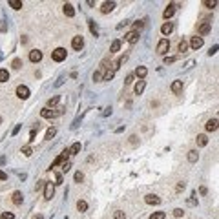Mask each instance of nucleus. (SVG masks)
I'll return each mask as SVG.
<instances>
[{
    "label": "nucleus",
    "mask_w": 219,
    "mask_h": 219,
    "mask_svg": "<svg viewBox=\"0 0 219 219\" xmlns=\"http://www.w3.org/2000/svg\"><path fill=\"white\" fill-rule=\"evenodd\" d=\"M64 111V108H58V110H53V108H42L40 110V117L42 119H55L57 115H60Z\"/></svg>",
    "instance_id": "nucleus-1"
},
{
    "label": "nucleus",
    "mask_w": 219,
    "mask_h": 219,
    "mask_svg": "<svg viewBox=\"0 0 219 219\" xmlns=\"http://www.w3.org/2000/svg\"><path fill=\"white\" fill-rule=\"evenodd\" d=\"M168 49H170V40L168 38H161L159 44H157V53L159 55H166Z\"/></svg>",
    "instance_id": "nucleus-2"
},
{
    "label": "nucleus",
    "mask_w": 219,
    "mask_h": 219,
    "mask_svg": "<svg viewBox=\"0 0 219 219\" xmlns=\"http://www.w3.org/2000/svg\"><path fill=\"white\" fill-rule=\"evenodd\" d=\"M51 58H53L55 62H62V60L66 58V49H64V48H57V49L51 53Z\"/></svg>",
    "instance_id": "nucleus-3"
},
{
    "label": "nucleus",
    "mask_w": 219,
    "mask_h": 219,
    "mask_svg": "<svg viewBox=\"0 0 219 219\" xmlns=\"http://www.w3.org/2000/svg\"><path fill=\"white\" fill-rule=\"evenodd\" d=\"M16 97H18V99H22V101H26V99L29 97V88H27V86H24V84L16 86Z\"/></svg>",
    "instance_id": "nucleus-4"
},
{
    "label": "nucleus",
    "mask_w": 219,
    "mask_h": 219,
    "mask_svg": "<svg viewBox=\"0 0 219 219\" xmlns=\"http://www.w3.org/2000/svg\"><path fill=\"white\" fill-rule=\"evenodd\" d=\"M53 194H55V185H53V183H46V185H44V199L49 201V199L53 197Z\"/></svg>",
    "instance_id": "nucleus-5"
},
{
    "label": "nucleus",
    "mask_w": 219,
    "mask_h": 219,
    "mask_svg": "<svg viewBox=\"0 0 219 219\" xmlns=\"http://www.w3.org/2000/svg\"><path fill=\"white\" fill-rule=\"evenodd\" d=\"M82 46H84V38H82L80 35L73 37V40H71V48H73L75 51H80V49H82Z\"/></svg>",
    "instance_id": "nucleus-6"
},
{
    "label": "nucleus",
    "mask_w": 219,
    "mask_h": 219,
    "mask_svg": "<svg viewBox=\"0 0 219 219\" xmlns=\"http://www.w3.org/2000/svg\"><path fill=\"white\" fill-rule=\"evenodd\" d=\"M192 49H199V48H203V37H192V40H190V44H188Z\"/></svg>",
    "instance_id": "nucleus-7"
},
{
    "label": "nucleus",
    "mask_w": 219,
    "mask_h": 219,
    "mask_svg": "<svg viewBox=\"0 0 219 219\" xmlns=\"http://www.w3.org/2000/svg\"><path fill=\"white\" fill-rule=\"evenodd\" d=\"M124 40L126 42H130V44H135L137 40H139V31H130V33H126V37H124Z\"/></svg>",
    "instance_id": "nucleus-8"
},
{
    "label": "nucleus",
    "mask_w": 219,
    "mask_h": 219,
    "mask_svg": "<svg viewBox=\"0 0 219 219\" xmlns=\"http://www.w3.org/2000/svg\"><path fill=\"white\" fill-rule=\"evenodd\" d=\"M29 60H31V62H40V60H42V51L31 49V51H29Z\"/></svg>",
    "instance_id": "nucleus-9"
},
{
    "label": "nucleus",
    "mask_w": 219,
    "mask_h": 219,
    "mask_svg": "<svg viewBox=\"0 0 219 219\" xmlns=\"http://www.w3.org/2000/svg\"><path fill=\"white\" fill-rule=\"evenodd\" d=\"M144 201H146L148 205H159V203H161V197L155 196V194H148V196H144Z\"/></svg>",
    "instance_id": "nucleus-10"
},
{
    "label": "nucleus",
    "mask_w": 219,
    "mask_h": 219,
    "mask_svg": "<svg viewBox=\"0 0 219 219\" xmlns=\"http://www.w3.org/2000/svg\"><path fill=\"white\" fill-rule=\"evenodd\" d=\"M113 9H115V2H104V4H102V7H101V13H104V15H106V13H111Z\"/></svg>",
    "instance_id": "nucleus-11"
},
{
    "label": "nucleus",
    "mask_w": 219,
    "mask_h": 219,
    "mask_svg": "<svg viewBox=\"0 0 219 219\" xmlns=\"http://www.w3.org/2000/svg\"><path fill=\"white\" fill-rule=\"evenodd\" d=\"M174 31V22H164L163 26H161V33L163 35H170Z\"/></svg>",
    "instance_id": "nucleus-12"
},
{
    "label": "nucleus",
    "mask_w": 219,
    "mask_h": 219,
    "mask_svg": "<svg viewBox=\"0 0 219 219\" xmlns=\"http://www.w3.org/2000/svg\"><path fill=\"white\" fill-rule=\"evenodd\" d=\"M210 31H212V24L210 22H203L199 26V35H208Z\"/></svg>",
    "instance_id": "nucleus-13"
},
{
    "label": "nucleus",
    "mask_w": 219,
    "mask_h": 219,
    "mask_svg": "<svg viewBox=\"0 0 219 219\" xmlns=\"http://www.w3.org/2000/svg\"><path fill=\"white\" fill-rule=\"evenodd\" d=\"M205 128H207V132H216V130H217V119H216V117H214V119H210V121L207 122V126H205Z\"/></svg>",
    "instance_id": "nucleus-14"
},
{
    "label": "nucleus",
    "mask_w": 219,
    "mask_h": 219,
    "mask_svg": "<svg viewBox=\"0 0 219 219\" xmlns=\"http://www.w3.org/2000/svg\"><path fill=\"white\" fill-rule=\"evenodd\" d=\"M22 199H24V196H22V192H13V196H11V201L15 203V205H22Z\"/></svg>",
    "instance_id": "nucleus-15"
},
{
    "label": "nucleus",
    "mask_w": 219,
    "mask_h": 219,
    "mask_svg": "<svg viewBox=\"0 0 219 219\" xmlns=\"http://www.w3.org/2000/svg\"><path fill=\"white\" fill-rule=\"evenodd\" d=\"M144 88H146V82H144V80H139V82L135 84V88H133L135 95H141V93L144 91Z\"/></svg>",
    "instance_id": "nucleus-16"
},
{
    "label": "nucleus",
    "mask_w": 219,
    "mask_h": 219,
    "mask_svg": "<svg viewBox=\"0 0 219 219\" xmlns=\"http://www.w3.org/2000/svg\"><path fill=\"white\" fill-rule=\"evenodd\" d=\"M172 91L174 93H181L183 91V80H174L172 82Z\"/></svg>",
    "instance_id": "nucleus-17"
},
{
    "label": "nucleus",
    "mask_w": 219,
    "mask_h": 219,
    "mask_svg": "<svg viewBox=\"0 0 219 219\" xmlns=\"http://www.w3.org/2000/svg\"><path fill=\"white\" fill-rule=\"evenodd\" d=\"M174 13H175V7H174V5H168V7L163 11V16L168 20V18H172V16H174Z\"/></svg>",
    "instance_id": "nucleus-18"
},
{
    "label": "nucleus",
    "mask_w": 219,
    "mask_h": 219,
    "mask_svg": "<svg viewBox=\"0 0 219 219\" xmlns=\"http://www.w3.org/2000/svg\"><path fill=\"white\" fill-rule=\"evenodd\" d=\"M62 11H64L66 16H73V15H75V9H73L71 4H64V9H62Z\"/></svg>",
    "instance_id": "nucleus-19"
},
{
    "label": "nucleus",
    "mask_w": 219,
    "mask_h": 219,
    "mask_svg": "<svg viewBox=\"0 0 219 219\" xmlns=\"http://www.w3.org/2000/svg\"><path fill=\"white\" fill-rule=\"evenodd\" d=\"M146 73H148V69H146V68H144V66H139V68H137V69H135V75H137V77H139V79H141V80H143V79H144V77H146Z\"/></svg>",
    "instance_id": "nucleus-20"
},
{
    "label": "nucleus",
    "mask_w": 219,
    "mask_h": 219,
    "mask_svg": "<svg viewBox=\"0 0 219 219\" xmlns=\"http://www.w3.org/2000/svg\"><path fill=\"white\" fill-rule=\"evenodd\" d=\"M196 141H197V146H207V144H208V137H207V135H203V133H201V135H197V139H196Z\"/></svg>",
    "instance_id": "nucleus-21"
},
{
    "label": "nucleus",
    "mask_w": 219,
    "mask_h": 219,
    "mask_svg": "<svg viewBox=\"0 0 219 219\" xmlns=\"http://www.w3.org/2000/svg\"><path fill=\"white\" fill-rule=\"evenodd\" d=\"M80 148H82V146H80V143H73V144H71V148H68V150H69V155L79 154V152H80Z\"/></svg>",
    "instance_id": "nucleus-22"
},
{
    "label": "nucleus",
    "mask_w": 219,
    "mask_h": 219,
    "mask_svg": "<svg viewBox=\"0 0 219 219\" xmlns=\"http://www.w3.org/2000/svg\"><path fill=\"white\" fill-rule=\"evenodd\" d=\"M197 159H199V154H197L196 150H190V152H188V161H190V163H197Z\"/></svg>",
    "instance_id": "nucleus-23"
},
{
    "label": "nucleus",
    "mask_w": 219,
    "mask_h": 219,
    "mask_svg": "<svg viewBox=\"0 0 219 219\" xmlns=\"http://www.w3.org/2000/svg\"><path fill=\"white\" fill-rule=\"evenodd\" d=\"M77 210H79V212H86V210H88V203L82 201V199H79V201H77Z\"/></svg>",
    "instance_id": "nucleus-24"
},
{
    "label": "nucleus",
    "mask_w": 219,
    "mask_h": 219,
    "mask_svg": "<svg viewBox=\"0 0 219 219\" xmlns=\"http://www.w3.org/2000/svg\"><path fill=\"white\" fill-rule=\"evenodd\" d=\"M7 80H9V71L0 68V82H7Z\"/></svg>",
    "instance_id": "nucleus-25"
},
{
    "label": "nucleus",
    "mask_w": 219,
    "mask_h": 219,
    "mask_svg": "<svg viewBox=\"0 0 219 219\" xmlns=\"http://www.w3.org/2000/svg\"><path fill=\"white\" fill-rule=\"evenodd\" d=\"M88 24H90V31H91V35H93V37H99V29H97L95 22H93V20H88Z\"/></svg>",
    "instance_id": "nucleus-26"
},
{
    "label": "nucleus",
    "mask_w": 219,
    "mask_h": 219,
    "mask_svg": "<svg viewBox=\"0 0 219 219\" xmlns=\"http://www.w3.org/2000/svg\"><path fill=\"white\" fill-rule=\"evenodd\" d=\"M119 49H121V40H113V42H111V48H110V51H111V53H117Z\"/></svg>",
    "instance_id": "nucleus-27"
},
{
    "label": "nucleus",
    "mask_w": 219,
    "mask_h": 219,
    "mask_svg": "<svg viewBox=\"0 0 219 219\" xmlns=\"http://www.w3.org/2000/svg\"><path fill=\"white\" fill-rule=\"evenodd\" d=\"M177 49H179L181 53H186V51H188V42H186V40H181L179 46H177Z\"/></svg>",
    "instance_id": "nucleus-28"
},
{
    "label": "nucleus",
    "mask_w": 219,
    "mask_h": 219,
    "mask_svg": "<svg viewBox=\"0 0 219 219\" xmlns=\"http://www.w3.org/2000/svg\"><path fill=\"white\" fill-rule=\"evenodd\" d=\"M166 217V214L163 212V210H159V212H154L152 216H150V219H164Z\"/></svg>",
    "instance_id": "nucleus-29"
},
{
    "label": "nucleus",
    "mask_w": 219,
    "mask_h": 219,
    "mask_svg": "<svg viewBox=\"0 0 219 219\" xmlns=\"http://www.w3.org/2000/svg\"><path fill=\"white\" fill-rule=\"evenodd\" d=\"M9 5L13 9H22V2L20 0H9Z\"/></svg>",
    "instance_id": "nucleus-30"
},
{
    "label": "nucleus",
    "mask_w": 219,
    "mask_h": 219,
    "mask_svg": "<svg viewBox=\"0 0 219 219\" xmlns=\"http://www.w3.org/2000/svg\"><path fill=\"white\" fill-rule=\"evenodd\" d=\"M58 95H55V97H51L49 101H48V108H53V106H57V102H58Z\"/></svg>",
    "instance_id": "nucleus-31"
},
{
    "label": "nucleus",
    "mask_w": 219,
    "mask_h": 219,
    "mask_svg": "<svg viewBox=\"0 0 219 219\" xmlns=\"http://www.w3.org/2000/svg\"><path fill=\"white\" fill-rule=\"evenodd\" d=\"M113 73H115L113 69H108V71L102 75V80H111V79H113Z\"/></svg>",
    "instance_id": "nucleus-32"
},
{
    "label": "nucleus",
    "mask_w": 219,
    "mask_h": 219,
    "mask_svg": "<svg viewBox=\"0 0 219 219\" xmlns=\"http://www.w3.org/2000/svg\"><path fill=\"white\" fill-rule=\"evenodd\" d=\"M55 133H57V128H55V126L48 128V132H46V139H51V137H53Z\"/></svg>",
    "instance_id": "nucleus-33"
},
{
    "label": "nucleus",
    "mask_w": 219,
    "mask_h": 219,
    "mask_svg": "<svg viewBox=\"0 0 219 219\" xmlns=\"http://www.w3.org/2000/svg\"><path fill=\"white\" fill-rule=\"evenodd\" d=\"M22 154H24L26 157H29V155L33 154V150H31V146H22Z\"/></svg>",
    "instance_id": "nucleus-34"
},
{
    "label": "nucleus",
    "mask_w": 219,
    "mask_h": 219,
    "mask_svg": "<svg viewBox=\"0 0 219 219\" xmlns=\"http://www.w3.org/2000/svg\"><path fill=\"white\" fill-rule=\"evenodd\" d=\"M0 219H15V214L13 212H2Z\"/></svg>",
    "instance_id": "nucleus-35"
},
{
    "label": "nucleus",
    "mask_w": 219,
    "mask_h": 219,
    "mask_svg": "<svg viewBox=\"0 0 219 219\" xmlns=\"http://www.w3.org/2000/svg\"><path fill=\"white\" fill-rule=\"evenodd\" d=\"M216 4H217L216 0H205V2H203V5H207V7H210V9L216 7Z\"/></svg>",
    "instance_id": "nucleus-36"
},
{
    "label": "nucleus",
    "mask_w": 219,
    "mask_h": 219,
    "mask_svg": "<svg viewBox=\"0 0 219 219\" xmlns=\"http://www.w3.org/2000/svg\"><path fill=\"white\" fill-rule=\"evenodd\" d=\"M71 170V163L69 161H64L62 163V172H69Z\"/></svg>",
    "instance_id": "nucleus-37"
},
{
    "label": "nucleus",
    "mask_w": 219,
    "mask_h": 219,
    "mask_svg": "<svg viewBox=\"0 0 219 219\" xmlns=\"http://www.w3.org/2000/svg\"><path fill=\"white\" fill-rule=\"evenodd\" d=\"M62 183H64L62 174H57V175H55V183H53V185H62Z\"/></svg>",
    "instance_id": "nucleus-38"
},
{
    "label": "nucleus",
    "mask_w": 219,
    "mask_h": 219,
    "mask_svg": "<svg viewBox=\"0 0 219 219\" xmlns=\"http://www.w3.org/2000/svg\"><path fill=\"white\" fill-rule=\"evenodd\" d=\"M177 60V57H164V64L168 66V64H174Z\"/></svg>",
    "instance_id": "nucleus-39"
},
{
    "label": "nucleus",
    "mask_w": 219,
    "mask_h": 219,
    "mask_svg": "<svg viewBox=\"0 0 219 219\" xmlns=\"http://www.w3.org/2000/svg\"><path fill=\"white\" fill-rule=\"evenodd\" d=\"M13 68H15V69H20V68H22V60H20V58H15V60H13Z\"/></svg>",
    "instance_id": "nucleus-40"
},
{
    "label": "nucleus",
    "mask_w": 219,
    "mask_h": 219,
    "mask_svg": "<svg viewBox=\"0 0 219 219\" xmlns=\"http://www.w3.org/2000/svg\"><path fill=\"white\" fill-rule=\"evenodd\" d=\"M101 79H102V69H101V71H95V73H93V80H95V82H99Z\"/></svg>",
    "instance_id": "nucleus-41"
},
{
    "label": "nucleus",
    "mask_w": 219,
    "mask_h": 219,
    "mask_svg": "<svg viewBox=\"0 0 219 219\" xmlns=\"http://www.w3.org/2000/svg\"><path fill=\"white\" fill-rule=\"evenodd\" d=\"M115 219H126V214L122 210H115Z\"/></svg>",
    "instance_id": "nucleus-42"
},
{
    "label": "nucleus",
    "mask_w": 219,
    "mask_h": 219,
    "mask_svg": "<svg viewBox=\"0 0 219 219\" xmlns=\"http://www.w3.org/2000/svg\"><path fill=\"white\" fill-rule=\"evenodd\" d=\"M82 179H84V174H82V172H77V174H75V181H77V183H80Z\"/></svg>",
    "instance_id": "nucleus-43"
},
{
    "label": "nucleus",
    "mask_w": 219,
    "mask_h": 219,
    "mask_svg": "<svg viewBox=\"0 0 219 219\" xmlns=\"http://www.w3.org/2000/svg\"><path fill=\"white\" fill-rule=\"evenodd\" d=\"M20 128H22V124H16V126L13 128V132H11V135H16V133L20 132Z\"/></svg>",
    "instance_id": "nucleus-44"
},
{
    "label": "nucleus",
    "mask_w": 219,
    "mask_h": 219,
    "mask_svg": "<svg viewBox=\"0 0 219 219\" xmlns=\"http://www.w3.org/2000/svg\"><path fill=\"white\" fill-rule=\"evenodd\" d=\"M35 135H37V130L33 128V130H31V133H29V143H33V141H35Z\"/></svg>",
    "instance_id": "nucleus-45"
},
{
    "label": "nucleus",
    "mask_w": 219,
    "mask_h": 219,
    "mask_svg": "<svg viewBox=\"0 0 219 219\" xmlns=\"http://www.w3.org/2000/svg\"><path fill=\"white\" fill-rule=\"evenodd\" d=\"M183 214H185V212H183L181 208H175V210H174V216H175V217H181Z\"/></svg>",
    "instance_id": "nucleus-46"
},
{
    "label": "nucleus",
    "mask_w": 219,
    "mask_h": 219,
    "mask_svg": "<svg viewBox=\"0 0 219 219\" xmlns=\"http://www.w3.org/2000/svg\"><path fill=\"white\" fill-rule=\"evenodd\" d=\"M216 53H217V44H216L214 48H210V51H208V55L212 57V55H216Z\"/></svg>",
    "instance_id": "nucleus-47"
},
{
    "label": "nucleus",
    "mask_w": 219,
    "mask_h": 219,
    "mask_svg": "<svg viewBox=\"0 0 219 219\" xmlns=\"http://www.w3.org/2000/svg\"><path fill=\"white\" fill-rule=\"evenodd\" d=\"M132 82H133V75L130 73V75L126 77V80H124V84H132Z\"/></svg>",
    "instance_id": "nucleus-48"
},
{
    "label": "nucleus",
    "mask_w": 219,
    "mask_h": 219,
    "mask_svg": "<svg viewBox=\"0 0 219 219\" xmlns=\"http://www.w3.org/2000/svg\"><path fill=\"white\" fill-rule=\"evenodd\" d=\"M5 179H7V174H5V172H2V170H0V181H5Z\"/></svg>",
    "instance_id": "nucleus-49"
},
{
    "label": "nucleus",
    "mask_w": 219,
    "mask_h": 219,
    "mask_svg": "<svg viewBox=\"0 0 219 219\" xmlns=\"http://www.w3.org/2000/svg\"><path fill=\"white\" fill-rule=\"evenodd\" d=\"M44 185H46V181H38V183H37V190H40Z\"/></svg>",
    "instance_id": "nucleus-50"
},
{
    "label": "nucleus",
    "mask_w": 219,
    "mask_h": 219,
    "mask_svg": "<svg viewBox=\"0 0 219 219\" xmlns=\"http://www.w3.org/2000/svg\"><path fill=\"white\" fill-rule=\"evenodd\" d=\"M110 113H111V108H106V111H104V117H108Z\"/></svg>",
    "instance_id": "nucleus-51"
},
{
    "label": "nucleus",
    "mask_w": 219,
    "mask_h": 219,
    "mask_svg": "<svg viewBox=\"0 0 219 219\" xmlns=\"http://www.w3.org/2000/svg\"><path fill=\"white\" fill-rule=\"evenodd\" d=\"M183 188H185V183H181V185H177V192H181Z\"/></svg>",
    "instance_id": "nucleus-52"
},
{
    "label": "nucleus",
    "mask_w": 219,
    "mask_h": 219,
    "mask_svg": "<svg viewBox=\"0 0 219 219\" xmlns=\"http://www.w3.org/2000/svg\"><path fill=\"white\" fill-rule=\"evenodd\" d=\"M33 219H42V216H35Z\"/></svg>",
    "instance_id": "nucleus-53"
},
{
    "label": "nucleus",
    "mask_w": 219,
    "mask_h": 219,
    "mask_svg": "<svg viewBox=\"0 0 219 219\" xmlns=\"http://www.w3.org/2000/svg\"><path fill=\"white\" fill-rule=\"evenodd\" d=\"M0 122H2V117H0Z\"/></svg>",
    "instance_id": "nucleus-54"
}]
</instances>
